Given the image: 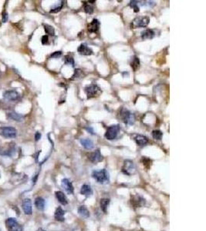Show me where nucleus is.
Returning <instances> with one entry per match:
<instances>
[{"mask_svg":"<svg viewBox=\"0 0 206 231\" xmlns=\"http://www.w3.org/2000/svg\"><path fill=\"white\" fill-rule=\"evenodd\" d=\"M92 177L97 180V183L104 184L109 182V173L105 169L100 170H95L92 173Z\"/></svg>","mask_w":206,"mask_h":231,"instance_id":"nucleus-1","label":"nucleus"},{"mask_svg":"<svg viewBox=\"0 0 206 231\" xmlns=\"http://www.w3.org/2000/svg\"><path fill=\"white\" fill-rule=\"evenodd\" d=\"M120 116L125 124L132 125L135 122V116L131 111L127 110L126 109H122L120 112Z\"/></svg>","mask_w":206,"mask_h":231,"instance_id":"nucleus-2","label":"nucleus"},{"mask_svg":"<svg viewBox=\"0 0 206 231\" xmlns=\"http://www.w3.org/2000/svg\"><path fill=\"white\" fill-rule=\"evenodd\" d=\"M85 93L87 94V98L90 99L99 96L101 94L102 91L99 86L96 85V84L93 83L89 85V86H87L85 88Z\"/></svg>","mask_w":206,"mask_h":231,"instance_id":"nucleus-3","label":"nucleus"},{"mask_svg":"<svg viewBox=\"0 0 206 231\" xmlns=\"http://www.w3.org/2000/svg\"><path fill=\"white\" fill-rule=\"evenodd\" d=\"M17 135V131L12 126H1L0 136L5 139H13Z\"/></svg>","mask_w":206,"mask_h":231,"instance_id":"nucleus-4","label":"nucleus"},{"mask_svg":"<svg viewBox=\"0 0 206 231\" xmlns=\"http://www.w3.org/2000/svg\"><path fill=\"white\" fill-rule=\"evenodd\" d=\"M150 19L148 16H138L136 17L131 22L132 29H137L140 27H146L149 24Z\"/></svg>","mask_w":206,"mask_h":231,"instance_id":"nucleus-5","label":"nucleus"},{"mask_svg":"<svg viewBox=\"0 0 206 231\" xmlns=\"http://www.w3.org/2000/svg\"><path fill=\"white\" fill-rule=\"evenodd\" d=\"M121 127L119 125H112L107 128V132L105 133V137L109 140L116 139L118 136Z\"/></svg>","mask_w":206,"mask_h":231,"instance_id":"nucleus-6","label":"nucleus"},{"mask_svg":"<svg viewBox=\"0 0 206 231\" xmlns=\"http://www.w3.org/2000/svg\"><path fill=\"white\" fill-rule=\"evenodd\" d=\"M122 171L125 174L128 175V176H131V175L134 174L136 173L137 170L134 162L129 160H125L124 163V166L122 167Z\"/></svg>","mask_w":206,"mask_h":231,"instance_id":"nucleus-7","label":"nucleus"},{"mask_svg":"<svg viewBox=\"0 0 206 231\" xmlns=\"http://www.w3.org/2000/svg\"><path fill=\"white\" fill-rule=\"evenodd\" d=\"M5 226L9 231H22V227L15 218H8L5 220Z\"/></svg>","mask_w":206,"mask_h":231,"instance_id":"nucleus-8","label":"nucleus"},{"mask_svg":"<svg viewBox=\"0 0 206 231\" xmlns=\"http://www.w3.org/2000/svg\"><path fill=\"white\" fill-rule=\"evenodd\" d=\"M3 97L11 102H15L18 101L20 99V94L15 90H7V91L4 92L3 93Z\"/></svg>","mask_w":206,"mask_h":231,"instance_id":"nucleus-9","label":"nucleus"},{"mask_svg":"<svg viewBox=\"0 0 206 231\" xmlns=\"http://www.w3.org/2000/svg\"><path fill=\"white\" fill-rule=\"evenodd\" d=\"M15 152V144L13 143L5 144L4 147L0 150V154L3 156H11Z\"/></svg>","mask_w":206,"mask_h":231,"instance_id":"nucleus-10","label":"nucleus"},{"mask_svg":"<svg viewBox=\"0 0 206 231\" xmlns=\"http://www.w3.org/2000/svg\"><path fill=\"white\" fill-rule=\"evenodd\" d=\"M22 210L26 215H30L32 214V202L30 199H24L22 201Z\"/></svg>","mask_w":206,"mask_h":231,"instance_id":"nucleus-11","label":"nucleus"},{"mask_svg":"<svg viewBox=\"0 0 206 231\" xmlns=\"http://www.w3.org/2000/svg\"><path fill=\"white\" fill-rule=\"evenodd\" d=\"M90 160L94 163H97L98 162H100L103 160V156H102L101 153L100 152L99 150H97L92 153H90L89 156Z\"/></svg>","mask_w":206,"mask_h":231,"instance_id":"nucleus-12","label":"nucleus"},{"mask_svg":"<svg viewBox=\"0 0 206 231\" xmlns=\"http://www.w3.org/2000/svg\"><path fill=\"white\" fill-rule=\"evenodd\" d=\"M77 51L79 54L83 55V56H90L93 53V51L90 49L89 47L87 46L86 44H81L78 47Z\"/></svg>","mask_w":206,"mask_h":231,"instance_id":"nucleus-13","label":"nucleus"},{"mask_svg":"<svg viewBox=\"0 0 206 231\" xmlns=\"http://www.w3.org/2000/svg\"><path fill=\"white\" fill-rule=\"evenodd\" d=\"M62 187L63 189L69 193V194H73V187L72 183L70 182L68 179H63L62 180Z\"/></svg>","mask_w":206,"mask_h":231,"instance_id":"nucleus-14","label":"nucleus"},{"mask_svg":"<svg viewBox=\"0 0 206 231\" xmlns=\"http://www.w3.org/2000/svg\"><path fill=\"white\" fill-rule=\"evenodd\" d=\"M100 26V22L97 19H94L92 20V22H90L87 26V29L90 32H96L98 30Z\"/></svg>","mask_w":206,"mask_h":231,"instance_id":"nucleus-15","label":"nucleus"},{"mask_svg":"<svg viewBox=\"0 0 206 231\" xmlns=\"http://www.w3.org/2000/svg\"><path fill=\"white\" fill-rule=\"evenodd\" d=\"M7 118L10 120H14L16 122H22L23 120V116L15 112H10L7 113Z\"/></svg>","mask_w":206,"mask_h":231,"instance_id":"nucleus-16","label":"nucleus"},{"mask_svg":"<svg viewBox=\"0 0 206 231\" xmlns=\"http://www.w3.org/2000/svg\"><path fill=\"white\" fill-rule=\"evenodd\" d=\"M64 214H65V211L63 210L61 208V207H58L57 210H56V212H55V219L57 220V221H64Z\"/></svg>","mask_w":206,"mask_h":231,"instance_id":"nucleus-17","label":"nucleus"},{"mask_svg":"<svg viewBox=\"0 0 206 231\" xmlns=\"http://www.w3.org/2000/svg\"><path fill=\"white\" fill-rule=\"evenodd\" d=\"M134 140L138 146H144L148 143V139L143 135H136Z\"/></svg>","mask_w":206,"mask_h":231,"instance_id":"nucleus-18","label":"nucleus"},{"mask_svg":"<svg viewBox=\"0 0 206 231\" xmlns=\"http://www.w3.org/2000/svg\"><path fill=\"white\" fill-rule=\"evenodd\" d=\"M154 35H155V33H154V30H146L141 32V38L142 40H151L152 38H154Z\"/></svg>","mask_w":206,"mask_h":231,"instance_id":"nucleus-19","label":"nucleus"},{"mask_svg":"<svg viewBox=\"0 0 206 231\" xmlns=\"http://www.w3.org/2000/svg\"><path fill=\"white\" fill-rule=\"evenodd\" d=\"M55 194H56L57 199H58V201L60 202V203L63 204V205H67V203H68V202H67V199L63 192L57 191L55 193Z\"/></svg>","mask_w":206,"mask_h":231,"instance_id":"nucleus-20","label":"nucleus"},{"mask_svg":"<svg viewBox=\"0 0 206 231\" xmlns=\"http://www.w3.org/2000/svg\"><path fill=\"white\" fill-rule=\"evenodd\" d=\"M80 143L87 150H91V149L94 148V143L89 139H82V140H80Z\"/></svg>","mask_w":206,"mask_h":231,"instance_id":"nucleus-21","label":"nucleus"},{"mask_svg":"<svg viewBox=\"0 0 206 231\" xmlns=\"http://www.w3.org/2000/svg\"><path fill=\"white\" fill-rule=\"evenodd\" d=\"M131 202L136 207H141L145 203V199H144L139 196H135V197H133V199L131 200Z\"/></svg>","mask_w":206,"mask_h":231,"instance_id":"nucleus-22","label":"nucleus"},{"mask_svg":"<svg viewBox=\"0 0 206 231\" xmlns=\"http://www.w3.org/2000/svg\"><path fill=\"white\" fill-rule=\"evenodd\" d=\"M35 206L38 210H43L45 208V200L42 197H37L35 199Z\"/></svg>","mask_w":206,"mask_h":231,"instance_id":"nucleus-23","label":"nucleus"},{"mask_svg":"<svg viewBox=\"0 0 206 231\" xmlns=\"http://www.w3.org/2000/svg\"><path fill=\"white\" fill-rule=\"evenodd\" d=\"M78 213L83 218H88L90 216V212L85 206H80L78 208Z\"/></svg>","mask_w":206,"mask_h":231,"instance_id":"nucleus-24","label":"nucleus"},{"mask_svg":"<svg viewBox=\"0 0 206 231\" xmlns=\"http://www.w3.org/2000/svg\"><path fill=\"white\" fill-rule=\"evenodd\" d=\"M80 193L82 195H84V196L88 197L90 195L92 194V189H91V188H90L89 185H83L82 187H81V189H80Z\"/></svg>","mask_w":206,"mask_h":231,"instance_id":"nucleus-25","label":"nucleus"},{"mask_svg":"<svg viewBox=\"0 0 206 231\" xmlns=\"http://www.w3.org/2000/svg\"><path fill=\"white\" fill-rule=\"evenodd\" d=\"M131 66L133 69L134 71H137V69H139L140 66V60L138 59V57H137L134 56L133 57V59L131 60Z\"/></svg>","mask_w":206,"mask_h":231,"instance_id":"nucleus-26","label":"nucleus"},{"mask_svg":"<svg viewBox=\"0 0 206 231\" xmlns=\"http://www.w3.org/2000/svg\"><path fill=\"white\" fill-rule=\"evenodd\" d=\"M110 203V200L108 199H100V208L103 211L106 213L107 212V208L108 204Z\"/></svg>","mask_w":206,"mask_h":231,"instance_id":"nucleus-27","label":"nucleus"},{"mask_svg":"<svg viewBox=\"0 0 206 231\" xmlns=\"http://www.w3.org/2000/svg\"><path fill=\"white\" fill-rule=\"evenodd\" d=\"M43 26H44V30L46 33H47V34L50 35V36H54L55 35L54 28L53 27V26H50V25L47 24H44L43 25Z\"/></svg>","mask_w":206,"mask_h":231,"instance_id":"nucleus-28","label":"nucleus"},{"mask_svg":"<svg viewBox=\"0 0 206 231\" xmlns=\"http://www.w3.org/2000/svg\"><path fill=\"white\" fill-rule=\"evenodd\" d=\"M140 1H131L130 3V6L134 9V12H138L140 10L139 8Z\"/></svg>","mask_w":206,"mask_h":231,"instance_id":"nucleus-29","label":"nucleus"},{"mask_svg":"<svg viewBox=\"0 0 206 231\" xmlns=\"http://www.w3.org/2000/svg\"><path fill=\"white\" fill-rule=\"evenodd\" d=\"M152 136L154 139L158 140H162V136H163V133L162 131L160 130H154L152 132Z\"/></svg>","mask_w":206,"mask_h":231,"instance_id":"nucleus-30","label":"nucleus"},{"mask_svg":"<svg viewBox=\"0 0 206 231\" xmlns=\"http://www.w3.org/2000/svg\"><path fill=\"white\" fill-rule=\"evenodd\" d=\"M64 62L67 65H71L72 66H74V59L70 56H66L64 57Z\"/></svg>","mask_w":206,"mask_h":231,"instance_id":"nucleus-31","label":"nucleus"},{"mask_svg":"<svg viewBox=\"0 0 206 231\" xmlns=\"http://www.w3.org/2000/svg\"><path fill=\"white\" fill-rule=\"evenodd\" d=\"M82 70H80V69H76L74 72V74L73 75L72 78H71V79L72 80H73V79H79V78H80L81 77V76H82Z\"/></svg>","mask_w":206,"mask_h":231,"instance_id":"nucleus-32","label":"nucleus"},{"mask_svg":"<svg viewBox=\"0 0 206 231\" xmlns=\"http://www.w3.org/2000/svg\"><path fill=\"white\" fill-rule=\"evenodd\" d=\"M84 11L87 14H92L94 12V7L91 6V5H90L89 4H87L84 6Z\"/></svg>","mask_w":206,"mask_h":231,"instance_id":"nucleus-33","label":"nucleus"},{"mask_svg":"<svg viewBox=\"0 0 206 231\" xmlns=\"http://www.w3.org/2000/svg\"><path fill=\"white\" fill-rule=\"evenodd\" d=\"M63 6V2H61V4L60 5H58V6L55 8H53L52 9L50 10V13H57V12H60Z\"/></svg>","mask_w":206,"mask_h":231,"instance_id":"nucleus-34","label":"nucleus"},{"mask_svg":"<svg viewBox=\"0 0 206 231\" xmlns=\"http://www.w3.org/2000/svg\"><path fill=\"white\" fill-rule=\"evenodd\" d=\"M61 56H62V52L61 51H57V52H54L50 55V57L51 58H59Z\"/></svg>","mask_w":206,"mask_h":231,"instance_id":"nucleus-35","label":"nucleus"},{"mask_svg":"<svg viewBox=\"0 0 206 231\" xmlns=\"http://www.w3.org/2000/svg\"><path fill=\"white\" fill-rule=\"evenodd\" d=\"M48 42H49V38H48V36H43L42 37V45H46L47 44Z\"/></svg>","mask_w":206,"mask_h":231,"instance_id":"nucleus-36","label":"nucleus"},{"mask_svg":"<svg viewBox=\"0 0 206 231\" xmlns=\"http://www.w3.org/2000/svg\"><path fill=\"white\" fill-rule=\"evenodd\" d=\"M2 17H3V19H2V20H3V22H7V20H8L7 12L4 11V12H3V16H2Z\"/></svg>","mask_w":206,"mask_h":231,"instance_id":"nucleus-37","label":"nucleus"},{"mask_svg":"<svg viewBox=\"0 0 206 231\" xmlns=\"http://www.w3.org/2000/svg\"><path fill=\"white\" fill-rule=\"evenodd\" d=\"M40 138H41V133H40V132H36L35 134V140L36 141H38V140H40Z\"/></svg>","mask_w":206,"mask_h":231,"instance_id":"nucleus-38","label":"nucleus"},{"mask_svg":"<svg viewBox=\"0 0 206 231\" xmlns=\"http://www.w3.org/2000/svg\"><path fill=\"white\" fill-rule=\"evenodd\" d=\"M87 130L88 131V132H90V133H92V134H94V130H93V129L92 128H90V127H89V128H87Z\"/></svg>","mask_w":206,"mask_h":231,"instance_id":"nucleus-39","label":"nucleus"},{"mask_svg":"<svg viewBox=\"0 0 206 231\" xmlns=\"http://www.w3.org/2000/svg\"><path fill=\"white\" fill-rule=\"evenodd\" d=\"M37 231H46V230H43V229H42V228H40V229H38Z\"/></svg>","mask_w":206,"mask_h":231,"instance_id":"nucleus-40","label":"nucleus"}]
</instances>
